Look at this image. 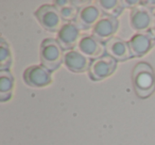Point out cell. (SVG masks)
Masks as SVG:
<instances>
[{
    "instance_id": "obj_11",
    "label": "cell",
    "mask_w": 155,
    "mask_h": 145,
    "mask_svg": "<svg viewBox=\"0 0 155 145\" xmlns=\"http://www.w3.org/2000/svg\"><path fill=\"white\" fill-rule=\"evenodd\" d=\"M91 61L79 50H68L64 54V64L73 73H83L88 71Z\"/></svg>"
},
{
    "instance_id": "obj_8",
    "label": "cell",
    "mask_w": 155,
    "mask_h": 145,
    "mask_svg": "<svg viewBox=\"0 0 155 145\" xmlns=\"http://www.w3.org/2000/svg\"><path fill=\"white\" fill-rule=\"evenodd\" d=\"M118 29V20L114 17L103 15L93 28V36L99 42H107Z\"/></svg>"
},
{
    "instance_id": "obj_1",
    "label": "cell",
    "mask_w": 155,
    "mask_h": 145,
    "mask_svg": "<svg viewBox=\"0 0 155 145\" xmlns=\"http://www.w3.org/2000/svg\"><path fill=\"white\" fill-rule=\"evenodd\" d=\"M132 82L138 97L141 99L150 97L155 91V74L151 65L138 63L132 73Z\"/></svg>"
},
{
    "instance_id": "obj_18",
    "label": "cell",
    "mask_w": 155,
    "mask_h": 145,
    "mask_svg": "<svg viewBox=\"0 0 155 145\" xmlns=\"http://www.w3.org/2000/svg\"><path fill=\"white\" fill-rule=\"evenodd\" d=\"M123 3V7H127V8H136L138 7L137 5H140V1H131V0H127V1H122Z\"/></svg>"
},
{
    "instance_id": "obj_20",
    "label": "cell",
    "mask_w": 155,
    "mask_h": 145,
    "mask_svg": "<svg viewBox=\"0 0 155 145\" xmlns=\"http://www.w3.org/2000/svg\"><path fill=\"white\" fill-rule=\"evenodd\" d=\"M152 15H153V17H154V19H155V8H154V9H152Z\"/></svg>"
},
{
    "instance_id": "obj_16",
    "label": "cell",
    "mask_w": 155,
    "mask_h": 145,
    "mask_svg": "<svg viewBox=\"0 0 155 145\" xmlns=\"http://www.w3.org/2000/svg\"><path fill=\"white\" fill-rule=\"evenodd\" d=\"M100 10L104 15L116 18L122 12L123 3L119 0H100L98 1Z\"/></svg>"
},
{
    "instance_id": "obj_17",
    "label": "cell",
    "mask_w": 155,
    "mask_h": 145,
    "mask_svg": "<svg viewBox=\"0 0 155 145\" xmlns=\"http://www.w3.org/2000/svg\"><path fill=\"white\" fill-rule=\"evenodd\" d=\"M12 64L10 47L3 39L0 40V71H9Z\"/></svg>"
},
{
    "instance_id": "obj_19",
    "label": "cell",
    "mask_w": 155,
    "mask_h": 145,
    "mask_svg": "<svg viewBox=\"0 0 155 145\" xmlns=\"http://www.w3.org/2000/svg\"><path fill=\"white\" fill-rule=\"evenodd\" d=\"M148 33L151 35V36H153L155 39V19H154V22H153V24H152V27H151L150 30L148 31Z\"/></svg>"
},
{
    "instance_id": "obj_7",
    "label": "cell",
    "mask_w": 155,
    "mask_h": 145,
    "mask_svg": "<svg viewBox=\"0 0 155 145\" xmlns=\"http://www.w3.org/2000/svg\"><path fill=\"white\" fill-rule=\"evenodd\" d=\"M154 22V17L152 15V10L144 5H138L134 8L130 15V22L131 27L135 31L139 32H148L152 27Z\"/></svg>"
},
{
    "instance_id": "obj_3",
    "label": "cell",
    "mask_w": 155,
    "mask_h": 145,
    "mask_svg": "<svg viewBox=\"0 0 155 145\" xmlns=\"http://www.w3.org/2000/svg\"><path fill=\"white\" fill-rule=\"evenodd\" d=\"M35 16L39 24L43 26L47 31L55 32L58 31L63 27V18L61 17V14L58 9L55 5H44L39 7L35 11Z\"/></svg>"
},
{
    "instance_id": "obj_15",
    "label": "cell",
    "mask_w": 155,
    "mask_h": 145,
    "mask_svg": "<svg viewBox=\"0 0 155 145\" xmlns=\"http://www.w3.org/2000/svg\"><path fill=\"white\" fill-rule=\"evenodd\" d=\"M55 7L58 9V12L61 14V17L63 20L71 22L73 19H77L79 10L75 5H73L72 1H68V0H58L54 2Z\"/></svg>"
},
{
    "instance_id": "obj_14",
    "label": "cell",
    "mask_w": 155,
    "mask_h": 145,
    "mask_svg": "<svg viewBox=\"0 0 155 145\" xmlns=\"http://www.w3.org/2000/svg\"><path fill=\"white\" fill-rule=\"evenodd\" d=\"M14 88V78L10 71H0V100L7 102L11 98Z\"/></svg>"
},
{
    "instance_id": "obj_9",
    "label": "cell",
    "mask_w": 155,
    "mask_h": 145,
    "mask_svg": "<svg viewBox=\"0 0 155 145\" xmlns=\"http://www.w3.org/2000/svg\"><path fill=\"white\" fill-rule=\"evenodd\" d=\"M101 10L98 7L93 5H85V7L81 8L78 13L77 19H75V24L78 27L82 30H87V29L94 28L96 26L99 19L102 17Z\"/></svg>"
},
{
    "instance_id": "obj_12",
    "label": "cell",
    "mask_w": 155,
    "mask_h": 145,
    "mask_svg": "<svg viewBox=\"0 0 155 145\" xmlns=\"http://www.w3.org/2000/svg\"><path fill=\"white\" fill-rule=\"evenodd\" d=\"M105 51L107 52V56H110L113 59L119 62L127 61V59L133 57L129 43L118 37H112L110 41L106 42Z\"/></svg>"
},
{
    "instance_id": "obj_2",
    "label": "cell",
    "mask_w": 155,
    "mask_h": 145,
    "mask_svg": "<svg viewBox=\"0 0 155 145\" xmlns=\"http://www.w3.org/2000/svg\"><path fill=\"white\" fill-rule=\"evenodd\" d=\"M41 62L43 66L50 71L58 69L62 62H64L63 48L58 44V40H44L41 45Z\"/></svg>"
},
{
    "instance_id": "obj_5",
    "label": "cell",
    "mask_w": 155,
    "mask_h": 145,
    "mask_svg": "<svg viewBox=\"0 0 155 145\" xmlns=\"http://www.w3.org/2000/svg\"><path fill=\"white\" fill-rule=\"evenodd\" d=\"M25 82L33 88H43L50 85L52 81L50 71L41 65H32L24 71Z\"/></svg>"
},
{
    "instance_id": "obj_10",
    "label": "cell",
    "mask_w": 155,
    "mask_h": 145,
    "mask_svg": "<svg viewBox=\"0 0 155 145\" xmlns=\"http://www.w3.org/2000/svg\"><path fill=\"white\" fill-rule=\"evenodd\" d=\"M77 50L83 54L88 59H98L103 56L105 51V45L99 42L93 35H86L81 37L80 42L77 46Z\"/></svg>"
},
{
    "instance_id": "obj_4",
    "label": "cell",
    "mask_w": 155,
    "mask_h": 145,
    "mask_svg": "<svg viewBox=\"0 0 155 145\" xmlns=\"http://www.w3.org/2000/svg\"><path fill=\"white\" fill-rule=\"evenodd\" d=\"M117 61L110 56H102L91 61L88 74L91 80L99 81L107 78L116 69Z\"/></svg>"
},
{
    "instance_id": "obj_13",
    "label": "cell",
    "mask_w": 155,
    "mask_h": 145,
    "mask_svg": "<svg viewBox=\"0 0 155 145\" xmlns=\"http://www.w3.org/2000/svg\"><path fill=\"white\" fill-rule=\"evenodd\" d=\"M155 44V39L147 33H136L129 41V46L133 57H142L148 54Z\"/></svg>"
},
{
    "instance_id": "obj_6",
    "label": "cell",
    "mask_w": 155,
    "mask_h": 145,
    "mask_svg": "<svg viewBox=\"0 0 155 145\" xmlns=\"http://www.w3.org/2000/svg\"><path fill=\"white\" fill-rule=\"evenodd\" d=\"M81 40V29L74 22H66L58 32V42L64 50H72Z\"/></svg>"
}]
</instances>
